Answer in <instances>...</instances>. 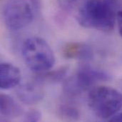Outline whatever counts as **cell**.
Here are the masks:
<instances>
[{
	"label": "cell",
	"instance_id": "1",
	"mask_svg": "<svg viewBox=\"0 0 122 122\" xmlns=\"http://www.w3.org/2000/svg\"><path fill=\"white\" fill-rule=\"evenodd\" d=\"M61 6L72 10L78 23L88 29L113 30L117 21L119 0H61Z\"/></svg>",
	"mask_w": 122,
	"mask_h": 122
},
{
	"label": "cell",
	"instance_id": "11",
	"mask_svg": "<svg viewBox=\"0 0 122 122\" xmlns=\"http://www.w3.org/2000/svg\"><path fill=\"white\" fill-rule=\"evenodd\" d=\"M59 115L64 119L76 121L79 119V112L78 109L69 104H65L59 107Z\"/></svg>",
	"mask_w": 122,
	"mask_h": 122
},
{
	"label": "cell",
	"instance_id": "13",
	"mask_svg": "<svg viewBox=\"0 0 122 122\" xmlns=\"http://www.w3.org/2000/svg\"><path fill=\"white\" fill-rule=\"evenodd\" d=\"M117 22L119 28V31L122 37V10L119 11L117 16Z\"/></svg>",
	"mask_w": 122,
	"mask_h": 122
},
{
	"label": "cell",
	"instance_id": "7",
	"mask_svg": "<svg viewBox=\"0 0 122 122\" xmlns=\"http://www.w3.org/2000/svg\"><path fill=\"white\" fill-rule=\"evenodd\" d=\"M21 79L20 69L14 64L2 62L0 65V87L7 90L17 86Z\"/></svg>",
	"mask_w": 122,
	"mask_h": 122
},
{
	"label": "cell",
	"instance_id": "10",
	"mask_svg": "<svg viewBox=\"0 0 122 122\" xmlns=\"http://www.w3.org/2000/svg\"><path fill=\"white\" fill-rule=\"evenodd\" d=\"M69 68L67 66H61L57 69L48 70L46 71L36 73L35 79L41 83H57L65 79L68 74Z\"/></svg>",
	"mask_w": 122,
	"mask_h": 122
},
{
	"label": "cell",
	"instance_id": "6",
	"mask_svg": "<svg viewBox=\"0 0 122 122\" xmlns=\"http://www.w3.org/2000/svg\"><path fill=\"white\" fill-rule=\"evenodd\" d=\"M16 92L19 99L26 105L35 104L44 97V91L41 83L36 80L20 85L16 89Z\"/></svg>",
	"mask_w": 122,
	"mask_h": 122
},
{
	"label": "cell",
	"instance_id": "12",
	"mask_svg": "<svg viewBox=\"0 0 122 122\" xmlns=\"http://www.w3.org/2000/svg\"><path fill=\"white\" fill-rule=\"evenodd\" d=\"M41 118V113L36 109H31L28 111L25 115L24 120L25 122H39Z\"/></svg>",
	"mask_w": 122,
	"mask_h": 122
},
{
	"label": "cell",
	"instance_id": "8",
	"mask_svg": "<svg viewBox=\"0 0 122 122\" xmlns=\"http://www.w3.org/2000/svg\"><path fill=\"white\" fill-rule=\"evenodd\" d=\"M62 55L64 57L71 59L88 60L93 56L92 49L83 43L69 42L62 47Z\"/></svg>",
	"mask_w": 122,
	"mask_h": 122
},
{
	"label": "cell",
	"instance_id": "5",
	"mask_svg": "<svg viewBox=\"0 0 122 122\" xmlns=\"http://www.w3.org/2000/svg\"><path fill=\"white\" fill-rule=\"evenodd\" d=\"M35 1H8L2 11L3 20L6 26L10 30L16 31L29 25L34 19Z\"/></svg>",
	"mask_w": 122,
	"mask_h": 122
},
{
	"label": "cell",
	"instance_id": "2",
	"mask_svg": "<svg viewBox=\"0 0 122 122\" xmlns=\"http://www.w3.org/2000/svg\"><path fill=\"white\" fill-rule=\"evenodd\" d=\"M21 54L26 66L36 73L50 70L55 64V56L51 46L38 36L29 37L24 40Z\"/></svg>",
	"mask_w": 122,
	"mask_h": 122
},
{
	"label": "cell",
	"instance_id": "14",
	"mask_svg": "<svg viewBox=\"0 0 122 122\" xmlns=\"http://www.w3.org/2000/svg\"><path fill=\"white\" fill-rule=\"evenodd\" d=\"M110 122H122V113L119 114H116L115 115H114L111 119H109Z\"/></svg>",
	"mask_w": 122,
	"mask_h": 122
},
{
	"label": "cell",
	"instance_id": "9",
	"mask_svg": "<svg viewBox=\"0 0 122 122\" xmlns=\"http://www.w3.org/2000/svg\"><path fill=\"white\" fill-rule=\"evenodd\" d=\"M0 112L5 118L12 119L23 114L21 107L10 96L1 94L0 96Z\"/></svg>",
	"mask_w": 122,
	"mask_h": 122
},
{
	"label": "cell",
	"instance_id": "4",
	"mask_svg": "<svg viewBox=\"0 0 122 122\" xmlns=\"http://www.w3.org/2000/svg\"><path fill=\"white\" fill-rule=\"evenodd\" d=\"M110 79V75L106 71L90 64H82L78 68L75 75L65 82L64 92L69 97H76L89 87Z\"/></svg>",
	"mask_w": 122,
	"mask_h": 122
},
{
	"label": "cell",
	"instance_id": "3",
	"mask_svg": "<svg viewBox=\"0 0 122 122\" xmlns=\"http://www.w3.org/2000/svg\"><path fill=\"white\" fill-rule=\"evenodd\" d=\"M88 104L92 112L102 119H109L122 107V94L117 89L98 86L88 94Z\"/></svg>",
	"mask_w": 122,
	"mask_h": 122
}]
</instances>
